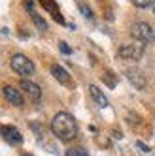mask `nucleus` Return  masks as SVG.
I'll return each instance as SVG.
<instances>
[{
	"label": "nucleus",
	"instance_id": "nucleus-3",
	"mask_svg": "<svg viewBox=\"0 0 155 156\" xmlns=\"http://www.w3.org/2000/svg\"><path fill=\"white\" fill-rule=\"evenodd\" d=\"M9 64H12V70L15 73H19L21 77H28V75L34 73V64H32V60L28 57H25V55H21V53L13 55Z\"/></svg>",
	"mask_w": 155,
	"mask_h": 156
},
{
	"label": "nucleus",
	"instance_id": "nucleus-9",
	"mask_svg": "<svg viewBox=\"0 0 155 156\" xmlns=\"http://www.w3.org/2000/svg\"><path fill=\"white\" fill-rule=\"evenodd\" d=\"M127 77H129V81L132 83V85H134L136 88H140V90H142V88H146V75H144L140 70H129L127 72Z\"/></svg>",
	"mask_w": 155,
	"mask_h": 156
},
{
	"label": "nucleus",
	"instance_id": "nucleus-8",
	"mask_svg": "<svg viewBox=\"0 0 155 156\" xmlns=\"http://www.w3.org/2000/svg\"><path fill=\"white\" fill-rule=\"evenodd\" d=\"M51 75L57 79L61 85H72V79H70V73L66 72L62 66H59V64H53L51 66Z\"/></svg>",
	"mask_w": 155,
	"mask_h": 156
},
{
	"label": "nucleus",
	"instance_id": "nucleus-5",
	"mask_svg": "<svg viewBox=\"0 0 155 156\" xmlns=\"http://www.w3.org/2000/svg\"><path fill=\"white\" fill-rule=\"evenodd\" d=\"M0 136H2L9 145H21V141H23V136H21L19 130L13 128V126H2L0 128Z\"/></svg>",
	"mask_w": 155,
	"mask_h": 156
},
{
	"label": "nucleus",
	"instance_id": "nucleus-18",
	"mask_svg": "<svg viewBox=\"0 0 155 156\" xmlns=\"http://www.w3.org/2000/svg\"><path fill=\"white\" fill-rule=\"evenodd\" d=\"M23 156H34V154H28V152H23Z\"/></svg>",
	"mask_w": 155,
	"mask_h": 156
},
{
	"label": "nucleus",
	"instance_id": "nucleus-2",
	"mask_svg": "<svg viewBox=\"0 0 155 156\" xmlns=\"http://www.w3.org/2000/svg\"><path fill=\"white\" fill-rule=\"evenodd\" d=\"M144 51H146V43L134 40L130 43H123V45L119 47L117 55L121 58H125V60H138V58H142Z\"/></svg>",
	"mask_w": 155,
	"mask_h": 156
},
{
	"label": "nucleus",
	"instance_id": "nucleus-7",
	"mask_svg": "<svg viewBox=\"0 0 155 156\" xmlns=\"http://www.w3.org/2000/svg\"><path fill=\"white\" fill-rule=\"evenodd\" d=\"M2 92H4V96H6V100L9 104H13V105H23V96H21V92L17 90V88H13L12 85H8V87H4L2 88Z\"/></svg>",
	"mask_w": 155,
	"mask_h": 156
},
{
	"label": "nucleus",
	"instance_id": "nucleus-17",
	"mask_svg": "<svg viewBox=\"0 0 155 156\" xmlns=\"http://www.w3.org/2000/svg\"><path fill=\"white\" fill-rule=\"evenodd\" d=\"M138 147H140V149H142L144 152H148V151H149V149H148V147H146V145H144V143H138Z\"/></svg>",
	"mask_w": 155,
	"mask_h": 156
},
{
	"label": "nucleus",
	"instance_id": "nucleus-10",
	"mask_svg": "<svg viewBox=\"0 0 155 156\" xmlns=\"http://www.w3.org/2000/svg\"><path fill=\"white\" fill-rule=\"evenodd\" d=\"M89 94H91V98L96 102V105H98V107H106V105H108L106 96L102 94V90H100V88H98L96 85H89Z\"/></svg>",
	"mask_w": 155,
	"mask_h": 156
},
{
	"label": "nucleus",
	"instance_id": "nucleus-13",
	"mask_svg": "<svg viewBox=\"0 0 155 156\" xmlns=\"http://www.w3.org/2000/svg\"><path fill=\"white\" fill-rule=\"evenodd\" d=\"M102 79H104V83H108L110 87H115V83H117V79H114V77H112V72H106Z\"/></svg>",
	"mask_w": 155,
	"mask_h": 156
},
{
	"label": "nucleus",
	"instance_id": "nucleus-6",
	"mask_svg": "<svg viewBox=\"0 0 155 156\" xmlns=\"http://www.w3.org/2000/svg\"><path fill=\"white\" fill-rule=\"evenodd\" d=\"M21 88L28 94V98L32 100V102H38V100L42 98V88L36 85V83H32V81H27V79H23L21 81Z\"/></svg>",
	"mask_w": 155,
	"mask_h": 156
},
{
	"label": "nucleus",
	"instance_id": "nucleus-12",
	"mask_svg": "<svg viewBox=\"0 0 155 156\" xmlns=\"http://www.w3.org/2000/svg\"><path fill=\"white\" fill-rule=\"evenodd\" d=\"M66 156H87V152H85L81 147H74V149H68V151H66Z\"/></svg>",
	"mask_w": 155,
	"mask_h": 156
},
{
	"label": "nucleus",
	"instance_id": "nucleus-14",
	"mask_svg": "<svg viewBox=\"0 0 155 156\" xmlns=\"http://www.w3.org/2000/svg\"><path fill=\"white\" fill-rule=\"evenodd\" d=\"M134 6H138V8H148L149 4H151V0H130Z\"/></svg>",
	"mask_w": 155,
	"mask_h": 156
},
{
	"label": "nucleus",
	"instance_id": "nucleus-4",
	"mask_svg": "<svg viewBox=\"0 0 155 156\" xmlns=\"http://www.w3.org/2000/svg\"><path fill=\"white\" fill-rule=\"evenodd\" d=\"M130 34H132V38L134 40H138V41H153L155 40V32H153V28L148 25V23H142V21H138V23H134L130 27Z\"/></svg>",
	"mask_w": 155,
	"mask_h": 156
},
{
	"label": "nucleus",
	"instance_id": "nucleus-1",
	"mask_svg": "<svg viewBox=\"0 0 155 156\" xmlns=\"http://www.w3.org/2000/svg\"><path fill=\"white\" fill-rule=\"evenodd\" d=\"M51 130L55 137H59L61 141H70L78 136V122L70 113L59 111L51 120Z\"/></svg>",
	"mask_w": 155,
	"mask_h": 156
},
{
	"label": "nucleus",
	"instance_id": "nucleus-15",
	"mask_svg": "<svg viewBox=\"0 0 155 156\" xmlns=\"http://www.w3.org/2000/svg\"><path fill=\"white\" fill-rule=\"evenodd\" d=\"M61 51H62V53H70V47L66 45L64 41H61Z\"/></svg>",
	"mask_w": 155,
	"mask_h": 156
},
{
	"label": "nucleus",
	"instance_id": "nucleus-16",
	"mask_svg": "<svg viewBox=\"0 0 155 156\" xmlns=\"http://www.w3.org/2000/svg\"><path fill=\"white\" fill-rule=\"evenodd\" d=\"M81 12H83V13H85L87 17H93V13H91V9H89V8H85V6H81Z\"/></svg>",
	"mask_w": 155,
	"mask_h": 156
},
{
	"label": "nucleus",
	"instance_id": "nucleus-11",
	"mask_svg": "<svg viewBox=\"0 0 155 156\" xmlns=\"http://www.w3.org/2000/svg\"><path fill=\"white\" fill-rule=\"evenodd\" d=\"M27 8H28V13H30V17H32V21H34V25L43 32V30H47V23H46V21H43L36 12H34V9H32V4L30 2H27Z\"/></svg>",
	"mask_w": 155,
	"mask_h": 156
}]
</instances>
